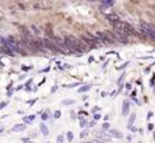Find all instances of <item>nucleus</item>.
Here are the masks:
<instances>
[{
    "label": "nucleus",
    "instance_id": "32",
    "mask_svg": "<svg viewBox=\"0 0 155 143\" xmlns=\"http://www.w3.org/2000/svg\"><path fill=\"white\" fill-rule=\"evenodd\" d=\"M80 116H87V112H85V111H80V113H79Z\"/></svg>",
    "mask_w": 155,
    "mask_h": 143
},
{
    "label": "nucleus",
    "instance_id": "38",
    "mask_svg": "<svg viewBox=\"0 0 155 143\" xmlns=\"http://www.w3.org/2000/svg\"><path fill=\"white\" fill-rule=\"evenodd\" d=\"M23 142H24V143H32V142L29 141V139H23Z\"/></svg>",
    "mask_w": 155,
    "mask_h": 143
},
{
    "label": "nucleus",
    "instance_id": "6",
    "mask_svg": "<svg viewBox=\"0 0 155 143\" xmlns=\"http://www.w3.org/2000/svg\"><path fill=\"white\" fill-rule=\"evenodd\" d=\"M94 136L98 137V138H100L101 141H110L111 139V135L106 134L104 131H97V132H94Z\"/></svg>",
    "mask_w": 155,
    "mask_h": 143
},
{
    "label": "nucleus",
    "instance_id": "7",
    "mask_svg": "<svg viewBox=\"0 0 155 143\" xmlns=\"http://www.w3.org/2000/svg\"><path fill=\"white\" fill-rule=\"evenodd\" d=\"M96 36L99 38V41L104 42V43H110V42H109V38H108V36H106V33H105V31H98V32L96 33Z\"/></svg>",
    "mask_w": 155,
    "mask_h": 143
},
{
    "label": "nucleus",
    "instance_id": "15",
    "mask_svg": "<svg viewBox=\"0 0 155 143\" xmlns=\"http://www.w3.org/2000/svg\"><path fill=\"white\" fill-rule=\"evenodd\" d=\"M35 8H38V10H48V5H43V4H36L35 6H33Z\"/></svg>",
    "mask_w": 155,
    "mask_h": 143
},
{
    "label": "nucleus",
    "instance_id": "21",
    "mask_svg": "<svg viewBox=\"0 0 155 143\" xmlns=\"http://www.w3.org/2000/svg\"><path fill=\"white\" fill-rule=\"evenodd\" d=\"M80 84L79 82H76V84H71V85H66L64 87H68V88H72V87H75V86H79Z\"/></svg>",
    "mask_w": 155,
    "mask_h": 143
},
{
    "label": "nucleus",
    "instance_id": "37",
    "mask_svg": "<svg viewBox=\"0 0 155 143\" xmlns=\"http://www.w3.org/2000/svg\"><path fill=\"white\" fill-rule=\"evenodd\" d=\"M125 87H127L128 89H131V85H130V84H127V86H125Z\"/></svg>",
    "mask_w": 155,
    "mask_h": 143
},
{
    "label": "nucleus",
    "instance_id": "24",
    "mask_svg": "<svg viewBox=\"0 0 155 143\" xmlns=\"http://www.w3.org/2000/svg\"><path fill=\"white\" fill-rule=\"evenodd\" d=\"M128 64H129V62H125L124 64H122V66H120V67H118L117 69H124V68H125V67H127Z\"/></svg>",
    "mask_w": 155,
    "mask_h": 143
},
{
    "label": "nucleus",
    "instance_id": "10",
    "mask_svg": "<svg viewBox=\"0 0 155 143\" xmlns=\"http://www.w3.org/2000/svg\"><path fill=\"white\" fill-rule=\"evenodd\" d=\"M26 129V125L25 124H16L14 127L12 128V131H23V130H25Z\"/></svg>",
    "mask_w": 155,
    "mask_h": 143
},
{
    "label": "nucleus",
    "instance_id": "19",
    "mask_svg": "<svg viewBox=\"0 0 155 143\" xmlns=\"http://www.w3.org/2000/svg\"><path fill=\"white\" fill-rule=\"evenodd\" d=\"M73 137H74V136H73V132H71V131H68V132H67V139L69 141V142L73 141Z\"/></svg>",
    "mask_w": 155,
    "mask_h": 143
},
{
    "label": "nucleus",
    "instance_id": "28",
    "mask_svg": "<svg viewBox=\"0 0 155 143\" xmlns=\"http://www.w3.org/2000/svg\"><path fill=\"white\" fill-rule=\"evenodd\" d=\"M100 117H101V116H100L99 113H97V115H94V120H98V119H100Z\"/></svg>",
    "mask_w": 155,
    "mask_h": 143
},
{
    "label": "nucleus",
    "instance_id": "1",
    "mask_svg": "<svg viewBox=\"0 0 155 143\" xmlns=\"http://www.w3.org/2000/svg\"><path fill=\"white\" fill-rule=\"evenodd\" d=\"M64 41H66L67 47L69 48V50L72 52H82L81 48H80V40H78L74 37V36L69 35V36H67V37H64Z\"/></svg>",
    "mask_w": 155,
    "mask_h": 143
},
{
    "label": "nucleus",
    "instance_id": "16",
    "mask_svg": "<svg viewBox=\"0 0 155 143\" xmlns=\"http://www.w3.org/2000/svg\"><path fill=\"white\" fill-rule=\"evenodd\" d=\"M74 103H75V100H73V99H67V100L62 101V105H71V104H74Z\"/></svg>",
    "mask_w": 155,
    "mask_h": 143
},
{
    "label": "nucleus",
    "instance_id": "26",
    "mask_svg": "<svg viewBox=\"0 0 155 143\" xmlns=\"http://www.w3.org/2000/svg\"><path fill=\"white\" fill-rule=\"evenodd\" d=\"M56 89H57V86H54L53 88H51V91H50V93H55V92H56Z\"/></svg>",
    "mask_w": 155,
    "mask_h": 143
},
{
    "label": "nucleus",
    "instance_id": "5",
    "mask_svg": "<svg viewBox=\"0 0 155 143\" xmlns=\"http://www.w3.org/2000/svg\"><path fill=\"white\" fill-rule=\"evenodd\" d=\"M32 49H33V51L38 50V51H42V52H44L47 50L45 47H44V44H43V41L40 40V38L33 40V42H32Z\"/></svg>",
    "mask_w": 155,
    "mask_h": 143
},
{
    "label": "nucleus",
    "instance_id": "14",
    "mask_svg": "<svg viewBox=\"0 0 155 143\" xmlns=\"http://www.w3.org/2000/svg\"><path fill=\"white\" fill-rule=\"evenodd\" d=\"M135 118H136V115H135V113H132V115L130 116L129 122H128V128H129V129H131V125H132V123L135 122Z\"/></svg>",
    "mask_w": 155,
    "mask_h": 143
},
{
    "label": "nucleus",
    "instance_id": "4",
    "mask_svg": "<svg viewBox=\"0 0 155 143\" xmlns=\"http://www.w3.org/2000/svg\"><path fill=\"white\" fill-rule=\"evenodd\" d=\"M42 41H43V44H44V47H45L47 50H50V51H53V52H57V49H56V47L54 44V41H53V38H51V37H44Z\"/></svg>",
    "mask_w": 155,
    "mask_h": 143
},
{
    "label": "nucleus",
    "instance_id": "17",
    "mask_svg": "<svg viewBox=\"0 0 155 143\" xmlns=\"http://www.w3.org/2000/svg\"><path fill=\"white\" fill-rule=\"evenodd\" d=\"M33 119H35V116H30V117H24V122H25V123H29V124H30V123H31V122H32Z\"/></svg>",
    "mask_w": 155,
    "mask_h": 143
},
{
    "label": "nucleus",
    "instance_id": "41",
    "mask_svg": "<svg viewBox=\"0 0 155 143\" xmlns=\"http://www.w3.org/2000/svg\"><path fill=\"white\" fill-rule=\"evenodd\" d=\"M3 130H4V128H0V132H3Z\"/></svg>",
    "mask_w": 155,
    "mask_h": 143
},
{
    "label": "nucleus",
    "instance_id": "39",
    "mask_svg": "<svg viewBox=\"0 0 155 143\" xmlns=\"http://www.w3.org/2000/svg\"><path fill=\"white\" fill-rule=\"evenodd\" d=\"M96 111H99V107H94V109H93V112H96Z\"/></svg>",
    "mask_w": 155,
    "mask_h": 143
},
{
    "label": "nucleus",
    "instance_id": "33",
    "mask_svg": "<svg viewBox=\"0 0 155 143\" xmlns=\"http://www.w3.org/2000/svg\"><path fill=\"white\" fill-rule=\"evenodd\" d=\"M5 106H6V101H4V103L0 104V109H3V107H5Z\"/></svg>",
    "mask_w": 155,
    "mask_h": 143
},
{
    "label": "nucleus",
    "instance_id": "3",
    "mask_svg": "<svg viewBox=\"0 0 155 143\" xmlns=\"http://www.w3.org/2000/svg\"><path fill=\"white\" fill-rule=\"evenodd\" d=\"M141 32L146 37H149L150 40L155 41V25H150V24L142 22L141 23Z\"/></svg>",
    "mask_w": 155,
    "mask_h": 143
},
{
    "label": "nucleus",
    "instance_id": "12",
    "mask_svg": "<svg viewBox=\"0 0 155 143\" xmlns=\"http://www.w3.org/2000/svg\"><path fill=\"white\" fill-rule=\"evenodd\" d=\"M110 135H111V136H113V137H116V138H122V137H123L122 132H119L118 130H115V129L110 130Z\"/></svg>",
    "mask_w": 155,
    "mask_h": 143
},
{
    "label": "nucleus",
    "instance_id": "9",
    "mask_svg": "<svg viewBox=\"0 0 155 143\" xmlns=\"http://www.w3.org/2000/svg\"><path fill=\"white\" fill-rule=\"evenodd\" d=\"M129 111H130L129 101H128V100H124V101H123V109H122V113H123V116H128V115H129Z\"/></svg>",
    "mask_w": 155,
    "mask_h": 143
},
{
    "label": "nucleus",
    "instance_id": "13",
    "mask_svg": "<svg viewBox=\"0 0 155 143\" xmlns=\"http://www.w3.org/2000/svg\"><path fill=\"white\" fill-rule=\"evenodd\" d=\"M92 88V85H86V86H82L79 88V93H82V92H87Z\"/></svg>",
    "mask_w": 155,
    "mask_h": 143
},
{
    "label": "nucleus",
    "instance_id": "30",
    "mask_svg": "<svg viewBox=\"0 0 155 143\" xmlns=\"http://www.w3.org/2000/svg\"><path fill=\"white\" fill-rule=\"evenodd\" d=\"M32 67H26V66H23V70H30Z\"/></svg>",
    "mask_w": 155,
    "mask_h": 143
},
{
    "label": "nucleus",
    "instance_id": "36",
    "mask_svg": "<svg viewBox=\"0 0 155 143\" xmlns=\"http://www.w3.org/2000/svg\"><path fill=\"white\" fill-rule=\"evenodd\" d=\"M31 82H32V79H30V80H29V81H28V82H26V85H25V86H28V87H29V86H30V84H31Z\"/></svg>",
    "mask_w": 155,
    "mask_h": 143
},
{
    "label": "nucleus",
    "instance_id": "22",
    "mask_svg": "<svg viewBox=\"0 0 155 143\" xmlns=\"http://www.w3.org/2000/svg\"><path fill=\"white\" fill-rule=\"evenodd\" d=\"M87 134H88V131H87V130H84V131L81 132V135H80V137H81V138H84V137H85L86 135H87Z\"/></svg>",
    "mask_w": 155,
    "mask_h": 143
},
{
    "label": "nucleus",
    "instance_id": "23",
    "mask_svg": "<svg viewBox=\"0 0 155 143\" xmlns=\"http://www.w3.org/2000/svg\"><path fill=\"white\" fill-rule=\"evenodd\" d=\"M61 117V111H55V118H60Z\"/></svg>",
    "mask_w": 155,
    "mask_h": 143
},
{
    "label": "nucleus",
    "instance_id": "2",
    "mask_svg": "<svg viewBox=\"0 0 155 143\" xmlns=\"http://www.w3.org/2000/svg\"><path fill=\"white\" fill-rule=\"evenodd\" d=\"M51 38H53L54 44H55V47H56V49H57L59 52H62V54H71V52H72V51L69 50V48L67 47L64 38H62V37H56V36H54V37H51Z\"/></svg>",
    "mask_w": 155,
    "mask_h": 143
},
{
    "label": "nucleus",
    "instance_id": "11",
    "mask_svg": "<svg viewBox=\"0 0 155 143\" xmlns=\"http://www.w3.org/2000/svg\"><path fill=\"white\" fill-rule=\"evenodd\" d=\"M40 129H41L43 136H48V135H49V129H48V127H47L44 123H42V124L40 125Z\"/></svg>",
    "mask_w": 155,
    "mask_h": 143
},
{
    "label": "nucleus",
    "instance_id": "35",
    "mask_svg": "<svg viewBox=\"0 0 155 143\" xmlns=\"http://www.w3.org/2000/svg\"><path fill=\"white\" fill-rule=\"evenodd\" d=\"M94 125H96V120H93V122L90 123V127H94Z\"/></svg>",
    "mask_w": 155,
    "mask_h": 143
},
{
    "label": "nucleus",
    "instance_id": "40",
    "mask_svg": "<svg viewBox=\"0 0 155 143\" xmlns=\"http://www.w3.org/2000/svg\"><path fill=\"white\" fill-rule=\"evenodd\" d=\"M151 116H153V112H149V113H148V118H150Z\"/></svg>",
    "mask_w": 155,
    "mask_h": 143
},
{
    "label": "nucleus",
    "instance_id": "18",
    "mask_svg": "<svg viewBox=\"0 0 155 143\" xmlns=\"http://www.w3.org/2000/svg\"><path fill=\"white\" fill-rule=\"evenodd\" d=\"M113 0H103V5H108V6H110V5H113Z\"/></svg>",
    "mask_w": 155,
    "mask_h": 143
},
{
    "label": "nucleus",
    "instance_id": "42",
    "mask_svg": "<svg viewBox=\"0 0 155 143\" xmlns=\"http://www.w3.org/2000/svg\"><path fill=\"white\" fill-rule=\"evenodd\" d=\"M154 138H155V132H154Z\"/></svg>",
    "mask_w": 155,
    "mask_h": 143
},
{
    "label": "nucleus",
    "instance_id": "34",
    "mask_svg": "<svg viewBox=\"0 0 155 143\" xmlns=\"http://www.w3.org/2000/svg\"><path fill=\"white\" fill-rule=\"evenodd\" d=\"M153 128H154V127H153V124L149 123V124H148V129H149V130H153Z\"/></svg>",
    "mask_w": 155,
    "mask_h": 143
},
{
    "label": "nucleus",
    "instance_id": "8",
    "mask_svg": "<svg viewBox=\"0 0 155 143\" xmlns=\"http://www.w3.org/2000/svg\"><path fill=\"white\" fill-rule=\"evenodd\" d=\"M105 18H106V19H108L111 24L119 21V17H118L117 14H115V13H106V14H105Z\"/></svg>",
    "mask_w": 155,
    "mask_h": 143
},
{
    "label": "nucleus",
    "instance_id": "25",
    "mask_svg": "<svg viewBox=\"0 0 155 143\" xmlns=\"http://www.w3.org/2000/svg\"><path fill=\"white\" fill-rule=\"evenodd\" d=\"M32 30H33V31H35L36 33H40V30H38V29H37V28L35 26V25H32Z\"/></svg>",
    "mask_w": 155,
    "mask_h": 143
},
{
    "label": "nucleus",
    "instance_id": "20",
    "mask_svg": "<svg viewBox=\"0 0 155 143\" xmlns=\"http://www.w3.org/2000/svg\"><path fill=\"white\" fill-rule=\"evenodd\" d=\"M62 142H63V136L60 135V136L56 138V143H62Z\"/></svg>",
    "mask_w": 155,
    "mask_h": 143
},
{
    "label": "nucleus",
    "instance_id": "31",
    "mask_svg": "<svg viewBox=\"0 0 155 143\" xmlns=\"http://www.w3.org/2000/svg\"><path fill=\"white\" fill-rule=\"evenodd\" d=\"M47 118H48V115H47V113H43V115H42V119H43V120H45Z\"/></svg>",
    "mask_w": 155,
    "mask_h": 143
},
{
    "label": "nucleus",
    "instance_id": "27",
    "mask_svg": "<svg viewBox=\"0 0 155 143\" xmlns=\"http://www.w3.org/2000/svg\"><path fill=\"white\" fill-rule=\"evenodd\" d=\"M109 127H110L109 123H104V125H103V128H104V129H109Z\"/></svg>",
    "mask_w": 155,
    "mask_h": 143
},
{
    "label": "nucleus",
    "instance_id": "29",
    "mask_svg": "<svg viewBox=\"0 0 155 143\" xmlns=\"http://www.w3.org/2000/svg\"><path fill=\"white\" fill-rule=\"evenodd\" d=\"M86 124H87V123H86V120H81V124H80V127H81V128H84Z\"/></svg>",
    "mask_w": 155,
    "mask_h": 143
}]
</instances>
